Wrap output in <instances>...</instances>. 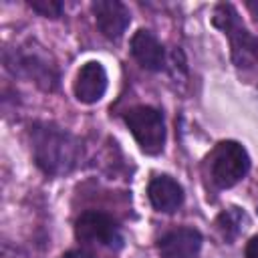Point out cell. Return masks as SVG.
Instances as JSON below:
<instances>
[{
	"mask_svg": "<svg viewBox=\"0 0 258 258\" xmlns=\"http://www.w3.org/2000/svg\"><path fill=\"white\" fill-rule=\"evenodd\" d=\"M214 24L224 30L232 44V58L236 67H258V38L246 30L232 4H218L214 10Z\"/></svg>",
	"mask_w": 258,
	"mask_h": 258,
	"instance_id": "cell-2",
	"label": "cell"
},
{
	"mask_svg": "<svg viewBox=\"0 0 258 258\" xmlns=\"http://www.w3.org/2000/svg\"><path fill=\"white\" fill-rule=\"evenodd\" d=\"M107 85H109V81H107L105 67L99 60H89L77 73L73 91H75L77 101H81L85 105H93V103L103 99Z\"/></svg>",
	"mask_w": 258,
	"mask_h": 258,
	"instance_id": "cell-8",
	"label": "cell"
},
{
	"mask_svg": "<svg viewBox=\"0 0 258 258\" xmlns=\"http://www.w3.org/2000/svg\"><path fill=\"white\" fill-rule=\"evenodd\" d=\"M75 236L87 244H101L113 250L123 248V232L117 220L99 210H87L77 218Z\"/></svg>",
	"mask_w": 258,
	"mask_h": 258,
	"instance_id": "cell-5",
	"label": "cell"
},
{
	"mask_svg": "<svg viewBox=\"0 0 258 258\" xmlns=\"http://www.w3.org/2000/svg\"><path fill=\"white\" fill-rule=\"evenodd\" d=\"M28 137L34 163L42 173L60 177L77 167L83 147L79 137H75L71 131L48 121H38L30 125Z\"/></svg>",
	"mask_w": 258,
	"mask_h": 258,
	"instance_id": "cell-1",
	"label": "cell"
},
{
	"mask_svg": "<svg viewBox=\"0 0 258 258\" xmlns=\"http://www.w3.org/2000/svg\"><path fill=\"white\" fill-rule=\"evenodd\" d=\"M28 6L46 18H58L62 16V10H64L62 2L58 0H28Z\"/></svg>",
	"mask_w": 258,
	"mask_h": 258,
	"instance_id": "cell-13",
	"label": "cell"
},
{
	"mask_svg": "<svg viewBox=\"0 0 258 258\" xmlns=\"http://www.w3.org/2000/svg\"><path fill=\"white\" fill-rule=\"evenodd\" d=\"M202 234L196 228H175L157 240L161 258H196L202 250Z\"/></svg>",
	"mask_w": 258,
	"mask_h": 258,
	"instance_id": "cell-9",
	"label": "cell"
},
{
	"mask_svg": "<svg viewBox=\"0 0 258 258\" xmlns=\"http://www.w3.org/2000/svg\"><path fill=\"white\" fill-rule=\"evenodd\" d=\"M246 258H258V236H254L246 246Z\"/></svg>",
	"mask_w": 258,
	"mask_h": 258,
	"instance_id": "cell-15",
	"label": "cell"
},
{
	"mask_svg": "<svg viewBox=\"0 0 258 258\" xmlns=\"http://www.w3.org/2000/svg\"><path fill=\"white\" fill-rule=\"evenodd\" d=\"M60 258H95V254L91 250H85V248H75V250L64 252Z\"/></svg>",
	"mask_w": 258,
	"mask_h": 258,
	"instance_id": "cell-14",
	"label": "cell"
},
{
	"mask_svg": "<svg viewBox=\"0 0 258 258\" xmlns=\"http://www.w3.org/2000/svg\"><path fill=\"white\" fill-rule=\"evenodd\" d=\"M6 67L14 73H20L28 79H32L38 87L46 89V91H52L56 87V71L54 67L42 58L38 52H32V50H18L14 52V58L6 56Z\"/></svg>",
	"mask_w": 258,
	"mask_h": 258,
	"instance_id": "cell-6",
	"label": "cell"
},
{
	"mask_svg": "<svg viewBox=\"0 0 258 258\" xmlns=\"http://www.w3.org/2000/svg\"><path fill=\"white\" fill-rule=\"evenodd\" d=\"M131 54L143 69L153 73L163 71L167 64L163 44L157 40V36L151 30H145V28H139L131 36Z\"/></svg>",
	"mask_w": 258,
	"mask_h": 258,
	"instance_id": "cell-10",
	"label": "cell"
},
{
	"mask_svg": "<svg viewBox=\"0 0 258 258\" xmlns=\"http://www.w3.org/2000/svg\"><path fill=\"white\" fill-rule=\"evenodd\" d=\"M250 155L238 141H220L210 157V175L220 189H228L246 177Z\"/></svg>",
	"mask_w": 258,
	"mask_h": 258,
	"instance_id": "cell-4",
	"label": "cell"
},
{
	"mask_svg": "<svg viewBox=\"0 0 258 258\" xmlns=\"http://www.w3.org/2000/svg\"><path fill=\"white\" fill-rule=\"evenodd\" d=\"M246 222H248V216L244 214V210H240L236 206H232L228 210H222L220 216L216 218V226H218V230L222 232V236L228 242H232L244 230Z\"/></svg>",
	"mask_w": 258,
	"mask_h": 258,
	"instance_id": "cell-12",
	"label": "cell"
},
{
	"mask_svg": "<svg viewBox=\"0 0 258 258\" xmlns=\"http://www.w3.org/2000/svg\"><path fill=\"white\" fill-rule=\"evenodd\" d=\"M147 198L157 212L171 214L183 204V187L171 175H155L147 185Z\"/></svg>",
	"mask_w": 258,
	"mask_h": 258,
	"instance_id": "cell-11",
	"label": "cell"
},
{
	"mask_svg": "<svg viewBox=\"0 0 258 258\" xmlns=\"http://www.w3.org/2000/svg\"><path fill=\"white\" fill-rule=\"evenodd\" d=\"M91 8L101 34L109 40H119L131 22L129 8L119 0H95Z\"/></svg>",
	"mask_w": 258,
	"mask_h": 258,
	"instance_id": "cell-7",
	"label": "cell"
},
{
	"mask_svg": "<svg viewBox=\"0 0 258 258\" xmlns=\"http://www.w3.org/2000/svg\"><path fill=\"white\" fill-rule=\"evenodd\" d=\"M125 125L135 137L137 145L147 155H157L165 145V121L159 109L149 105H137L123 115Z\"/></svg>",
	"mask_w": 258,
	"mask_h": 258,
	"instance_id": "cell-3",
	"label": "cell"
}]
</instances>
